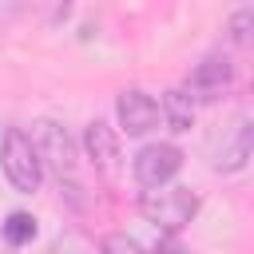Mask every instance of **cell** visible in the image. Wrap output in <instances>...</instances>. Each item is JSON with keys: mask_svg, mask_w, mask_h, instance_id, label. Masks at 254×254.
Instances as JSON below:
<instances>
[{"mask_svg": "<svg viewBox=\"0 0 254 254\" xmlns=\"http://www.w3.org/2000/svg\"><path fill=\"white\" fill-rule=\"evenodd\" d=\"M28 139H32V147H36V155H40V167H44V171L52 167L60 179L75 171V139H71L56 119L36 123V135H28Z\"/></svg>", "mask_w": 254, "mask_h": 254, "instance_id": "cell-5", "label": "cell"}, {"mask_svg": "<svg viewBox=\"0 0 254 254\" xmlns=\"http://www.w3.org/2000/svg\"><path fill=\"white\" fill-rule=\"evenodd\" d=\"M155 254H187V250H183V242H179L175 234H163V238H159V250H155Z\"/></svg>", "mask_w": 254, "mask_h": 254, "instance_id": "cell-13", "label": "cell"}, {"mask_svg": "<svg viewBox=\"0 0 254 254\" xmlns=\"http://www.w3.org/2000/svg\"><path fill=\"white\" fill-rule=\"evenodd\" d=\"M250 24H254V8L246 4V8H238L234 16H230V40L238 44V48H246L250 44Z\"/></svg>", "mask_w": 254, "mask_h": 254, "instance_id": "cell-12", "label": "cell"}, {"mask_svg": "<svg viewBox=\"0 0 254 254\" xmlns=\"http://www.w3.org/2000/svg\"><path fill=\"white\" fill-rule=\"evenodd\" d=\"M139 214L163 230V234H179L183 226H190V218L198 214V194L190 187H155V190H139Z\"/></svg>", "mask_w": 254, "mask_h": 254, "instance_id": "cell-1", "label": "cell"}, {"mask_svg": "<svg viewBox=\"0 0 254 254\" xmlns=\"http://www.w3.org/2000/svg\"><path fill=\"white\" fill-rule=\"evenodd\" d=\"M115 115H119V127H123L127 135H147V131H155V123H159V103H155L147 91L127 87V91H119V99H115Z\"/></svg>", "mask_w": 254, "mask_h": 254, "instance_id": "cell-6", "label": "cell"}, {"mask_svg": "<svg viewBox=\"0 0 254 254\" xmlns=\"http://www.w3.org/2000/svg\"><path fill=\"white\" fill-rule=\"evenodd\" d=\"M183 171V151L175 143H147L135 163H131V175L143 190H155V187H167L175 175Z\"/></svg>", "mask_w": 254, "mask_h": 254, "instance_id": "cell-4", "label": "cell"}, {"mask_svg": "<svg viewBox=\"0 0 254 254\" xmlns=\"http://www.w3.org/2000/svg\"><path fill=\"white\" fill-rule=\"evenodd\" d=\"M246 159H250V119L242 115V119L234 123V131L222 139V151L214 155V171H222V175L242 171V167H246Z\"/></svg>", "mask_w": 254, "mask_h": 254, "instance_id": "cell-8", "label": "cell"}, {"mask_svg": "<svg viewBox=\"0 0 254 254\" xmlns=\"http://www.w3.org/2000/svg\"><path fill=\"white\" fill-rule=\"evenodd\" d=\"M159 119H167V127H171L175 135L190 131V127H194V103H190V95H187L183 87H171V91L163 95V103H159Z\"/></svg>", "mask_w": 254, "mask_h": 254, "instance_id": "cell-9", "label": "cell"}, {"mask_svg": "<svg viewBox=\"0 0 254 254\" xmlns=\"http://www.w3.org/2000/svg\"><path fill=\"white\" fill-rule=\"evenodd\" d=\"M230 87H234V64L222 52H206L194 64V71L187 75V83H183V91L190 95V103H218Z\"/></svg>", "mask_w": 254, "mask_h": 254, "instance_id": "cell-3", "label": "cell"}, {"mask_svg": "<svg viewBox=\"0 0 254 254\" xmlns=\"http://www.w3.org/2000/svg\"><path fill=\"white\" fill-rule=\"evenodd\" d=\"M0 171L12 183V190H20V194H36L40 190L44 167H40V155H36V147H32L24 127H8L4 131V139H0Z\"/></svg>", "mask_w": 254, "mask_h": 254, "instance_id": "cell-2", "label": "cell"}, {"mask_svg": "<svg viewBox=\"0 0 254 254\" xmlns=\"http://www.w3.org/2000/svg\"><path fill=\"white\" fill-rule=\"evenodd\" d=\"M0 238H4V246H8V250H16V246L32 242V238H36V218H32V214H24V210H12V214L0 222Z\"/></svg>", "mask_w": 254, "mask_h": 254, "instance_id": "cell-10", "label": "cell"}, {"mask_svg": "<svg viewBox=\"0 0 254 254\" xmlns=\"http://www.w3.org/2000/svg\"><path fill=\"white\" fill-rule=\"evenodd\" d=\"M99 254H151L139 238H131V234H123V230H115V234H103V242H99Z\"/></svg>", "mask_w": 254, "mask_h": 254, "instance_id": "cell-11", "label": "cell"}, {"mask_svg": "<svg viewBox=\"0 0 254 254\" xmlns=\"http://www.w3.org/2000/svg\"><path fill=\"white\" fill-rule=\"evenodd\" d=\"M0 250H8V246H4V238H0Z\"/></svg>", "mask_w": 254, "mask_h": 254, "instance_id": "cell-14", "label": "cell"}, {"mask_svg": "<svg viewBox=\"0 0 254 254\" xmlns=\"http://www.w3.org/2000/svg\"><path fill=\"white\" fill-rule=\"evenodd\" d=\"M83 151L95 163V171L111 175L119 167V135H115V127H107L103 119H91L83 127Z\"/></svg>", "mask_w": 254, "mask_h": 254, "instance_id": "cell-7", "label": "cell"}]
</instances>
